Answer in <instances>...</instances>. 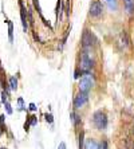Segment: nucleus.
<instances>
[{"label": "nucleus", "mask_w": 134, "mask_h": 149, "mask_svg": "<svg viewBox=\"0 0 134 149\" xmlns=\"http://www.w3.org/2000/svg\"><path fill=\"white\" fill-rule=\"evenodd\" d=\"M91 51L93 50H82L81 59H79V70H82V73H90L94 67L95 62H94Z\"/></svg>", "instance_id": "nucleus-1"}, {"label": "nucleus", "mask_w": 134, "mask_h": 149, "mask_svg": "<svg viewBox=\"0 0 134 149\" xmlns=\"http://www.w3.org/2000/svg\"><path fill=\"white\" fill-rule=\"evenodd\" d=\"M95 86V78L91 73H83L81 79H79V91L89 93L93 87Z\"/></svg>", "instance_id": "nucleus-2"}, {"label": "nucleus", "mask_w": 134, "mask_h": 149, "mask_svg": "<svg viewBox=\"0 0 134 149\" xmlns=\"http://www.w3.org/2000/svg\"><path fill=\"white\" fill-rule=\"evenodd\" d=\"M98 43L95 35L90 30H85L82 35V50H93V47Z\"/></svg>", "instance_id": "nucleus-3"}, {"label": "nucleus", "mask_w": 134, "mask_h": 149, "mask_svg": "<svg viewBox=\"0 0 134 149\" xmlns=\"http://www.w3.org/2000/svg\"><path fill=\"white\" fill-rule=\"evenodd\" d=\"M93 122L98 130H105L107 128V116L102 110H98L93 116Z\"/></svg>", "instance_id": "nucleus-4"}, {"label": "nucleus", "mask_w": 134, "mask_h": 149, "mask_svg": "<svg viewBox=\"0 0 134 149\" xmlns=\"http://www.w3.org/2000/svg\"><path fill=\"white\" fill-rule=\"evenodd\" d=\"M89 15L91 17H99L103 15V4L101 0H93L89 7Z\"/></svg>", "instance_id": "nucleus-5"}, {"label": "nucleus", "mask_w": 134, "mask_h": 149, "mask_svg": "<svg viewBox=\"0 0 134 149\" xmlns=\"http://www.w3.org/2000/svg\"><path fill=\"white\" fill-rule=\"evenodd\" d=\"M89 101V93H83V91H79L76 94V97L74 98V109H81L83 105Z\"/></svg>", "instance_id": "nucleus-6"}, {"label": "nucleus", "mask_w": 134, "mask_h": 149, "mask_svg": "<svg viewBox=\"0 0 134 149\" xmlns=\"http://www.w3.org/2000/svg\"><path fill=\"white\" fill-rule=\"evenodd\" d=\"M19 7H20V17H22V26H23V30L24 32L28 31V23H27V16H26V7H24V4L22 0H19Z\"/></svg>", "instance_id": "nucleus-7"}, {"label": "nucleus", "mask_w": 134, "mask_h": 149, "mask_svg": "<svg viewBox=\"0 0 134 149\" xmlns=\"http://www.w3.org/2000/svg\"><path fill=\"white\" fill-rule=\"evenodd\" d=\"M103 3L106 4V7L111 12H117L118 11V0H103Z\"/></svg>", "instance_id": "nucleus-8"}, {"label": "nucleus", "mask_w": 134, "mask_h": 149, "mask_svg": "<svg viewBox=\"0 0 134 149\" xmlns=\"http://www.w3.org/2000/svg\"><path fill=\"white\" fill-rule=\"evenodd\" d=\"M99 144L95 141L94 139H89L85 140V145H83V149H98Z\"/></svg>", "instance_id": "nucleus-9"}, {"label": "nucleus", "mask_w": 134, "mask_h": 149, "mask_svg": "<svg viewBox=\"0 0 134 149\" xmlns=\"http://www.w3.org/2000/svg\"><path fill=\"white\" fill-rule=\"evenodd\" d=\"M70 120L72 121L74 126H78V125L81 124V117H79V116L76 114L75 111H71V113H70Z\"/></svg>", "instance_id": "nucleus-10"}, {"label": "nucleus", "mask_w": 134, "mask_h": 149, "mask_svg": "<svg viewBox=\"0 0 134 149\" xmlns=\"http://www.w3.org/2000/svg\"><path fill=\"white\" fill-rule=\"evenodd\" d=\"M125 7H126L127 12L129 14H133L134 12V0H124Z\"/></svg>", "instance_id": "nucleus-11"}, {"label": "nucleus", "mask_w": 134, "mask_h": 149, "mask_svg": "<svg viewBox=\"0 0 134 149\" xmlns=\"http://www.w3.org/2000/svg\"><path fill=\"white\" fill-rule=\"evenodd\" d=\"M7 24H8V38H10V42L12 43L14 42V24L11 20H7Z\"/></svg>", "instance_id": "nucleus-12"}, {"label": "nucleus", "mask_w": 134, "mask_h": 149, "mask_svg": "<svg viewBox=\"0 0 134 149\" xmlns=\"http://www.w3.org/2000/svg\"><path fill=\"white\" fill-rule=\"evenodd\" d=\"M8 86H10L11 90H16L17 89V79L15 77H11L10 79H8Z\"/></svg>", "instance_id": "nucleus-13"}, {"label": "nucleus", "mask_w": 134, "mask_h": 149, "mask_svg": "<svg viewBox=\"0 0 134 149\" xmlns=\"http://www.w3.org/2000/svg\"><path fill=\"white\" fill-rule=\"evenodd\" d=\"M32 3H34V7H35V10L38 11L39 16H43V14H42V8H40V4H39V1H38V0H32Z\"/></svg>", "instance_id": "nucleus-14"}, {"label": "nucleus", "mask_w": 134, "mask_h": 149, "mask_svg": "<svg viewBox=\"0 0 134 149\" xmlns=\"http://www.w3.org/2000/svg\"><path fill=\"white\" fill-rule=\"evenodd\" d=\"M83 145H85V133L81 132V134H79V149H83Z\"/></svg>", "instance_id": "nucleus-15"}, {"label": "nucleus", "mask_w": 134, "mask_h": 149, "mask_svg": "<svg viewBox=\"0 0 134 149\" xmlns=\"http://www.w3.org/2000/svg\"><path fill=\"white\" fill-rule=\"evenodd\" d=\"M4 108H6V110H7V114H12V108H11V105H10L8 101L4 102Z\"/></svg>", "instance_id": "nucleus-16"}, {"label": "nucleus", "mask_w": 134, "mask_h": 149, "mask_svg": "<svg viewBox=\"0 0 134 149\" xmlns=\"http://www.w3.org/2000/svg\"><path fill=\"white\" fill-rule=\"evenodd\" d=\"M27 16H28V24L32 26V24H34V17H32V12H31V10L27 11Z\"/></svg>", "instance_id": "nucleus-17"}, {"label": "nucleus", "mask_w": 134, "mask_h": 149, "mask_svg": "<svg viewBox=\"0 0 134 149\" xmlns=\"http://www.w3.org/2000/svg\"><path fill=\"white\" fill-rule=\"evenodd\" d=\"M28 118H30L28 121H30V125H31V126H35V125L38 124V118L35 117V116H32V117H28Z\"/></svg>", "instance_id": "nucleus-18"}, {"label": "nucleus", "mask_w": 134, "mask_h": 149, "mask_svg": "<svg viewBox=\"0 0 134 149\" xmlns=\"http://www.w3.org/2000/svg\"><path fill=\"white\" fill-rule=\"evenodd\" d=\"M44 118H46V121L47 122H50V124H52L54 122V117H52V114H44Z\"/></svg>", "instance_id": "nucleus-19"}, {"label": "nucleus", "mask_w": 134, "mask_h": 149, "mask_svg": "<svg viewBox=\"0 0 134 149\" xmlns=\"http://www.w3.org/2000/svg\"><path fill=\"white\" fill-rule=\"evenodd\" d=\"M7 97H8V93L4 90L3 93H1V102H3V104L6 102V101H7Z\"/></svg>", "instance_id": "nucleus-20"}, {"label": "nucleus", "mask_w": 134, "mask_h": 149, "mask_svg": "<svg viewBox=\"0 0 134 149\" xmlns=\"http://www.w3.org/2000/svg\"><path fill=\"white\" fill-rule=\"evenodd\" d=\"M82 70H75V75H74V78H75V79H79V75H82Z\"/></svg>", "instance_id": "nucleus-21"}, {"label": "nucleus", "mask_w": 134, "mask_h": 149, "mask_svg": "<svg viewBox=\"0 0 134 149\" xmlns=\"http://www.w3.org/2000/svg\"><path fill=\"white\" fill-rule=\"evenodd\" d=\"M28 109H30V110H31V111H35V110H36V109H38V108H36V105H35L34 102H31V104L28 105Z\"/></svg>", "instance_id": "nucleus-22"}, {"label": "nucleus", "mask_w": 134, "mask_h": 149, "mask_svg": "<svg viewBox=\"0 0 134 149\" xmlns=\"http://www.w3.org/2000/svg\"><path fill=\"white\" fill-rule=\"evenodd\" d=\"M98 149H107V142H106V141L101 142L99 146H98Z\"/></svg>", "instance_id": "nucleus-23"}, {"label": "nucleus", "mask_w": 134, "mask_h": 149, "mask_svg": "<svg viewBox=\"0 0 134 149\" xmlns=\"http://www.w3.org/2000/svg\"><path fill=\"white\" fill-rule=\"evenodd\" d=\"M19 105H20V110H24V105H23V100H22V98H19Z\"/></svg>", "instance_id": "nucleus-24"}, {"label": "nucleus", "mask_w": 134, "mask_h": 149, "mask_svg": "<svg viewBox=\"0 0 134 149\" xmlns=\"http://www.w3.org/2000/svg\"><path fill=\"white\" fill-rule=\"evenodd\" d=\"M58 149H66V142H60V144H59V148Z\"/></svg>", "instance_id": "nucleus-25"}, {"label": "nucleus", "mask_w": 134, "mask_h": 149, "mask_svg": "<svg viewBox=\"0 0 134 149\" xmlns=\"http://www.w3.org/2000/svg\"><path fill=\"white\" fill-rule=\"evenodd\" d=\"M3 71V67H1V62H0V73Z\"/></svg>", "instance_id": "nucleus-26"}, {"label": "nucleus", "mask_w": 134, "mask_h": 149, "mask_svg": "<svg viewBox=\"0 0 134 149\" xmlns=\"http://www.w3.org/2000/svg\"><path fill=\"white\" fill-rule=\"evenodd\" d=\"M0 149H6V148H0Z\"/></svg>", "instance_id": "nucleus-27"}, {"label": "nucleus", "mask_w": 134, "mask_h": 149, "mask_svg": "<svg viewBox=\"0 0 134 149\" xmlns=\"http://www.w3.org/2000/svg\"><path fill=\"white\" fill-rule=\"evenodd\" d=\"M133 149H134V148H133Z\"/></svg>", "instance_id": "nucleus-28"}]
</instances>
